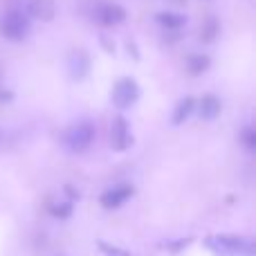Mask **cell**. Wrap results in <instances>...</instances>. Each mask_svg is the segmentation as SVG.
I'll return each mask as SVG.
<instances>
[{
  "label": "cell",
  "mask_w": 256,
  "mask_h": 256,
  "mask_svg": "<svg viewBox=\"0 0 256 256\" xmlns=\"http://www.w3.org/2000/svg\"><path fill=\"white\" fill-rule=\"evenodd\" d=\"M207 245L218 256H236L252 252V243L248 238H240V236H214L207 240Z\"/></svg>",
  "instance_id": "1"
},
{
  "label": "cell",
  "mask_w": 256,
  "mask_h": 256,
  "mask_svg": "<svg viewBox=\"0 0 256 256\" xmlns=\"http://www.w3.org/2000/svg\"><path fill=\"white\" fill-rule=\"evenodd\" d=\"M30 32V18L20 12H9L0 20V34L9 40H22Z\"/></svg>",
  "instance_id": "2"
},
{
  "label": "cell",
  "mask_w": 256,
  "mask_h": 256,
  "mask_svg": "<svg viewBox=\"0 0 256 256\" xmlns=\"http://www.w3.org/2000/svg\"><path fill=\"white\" fill-rule=\"evenodd\" d=\"M92 140H94V128L90 124H86V122L84 124H74L72 128H68L66 137H63L66 146L72 150V153H84V150L92 144Z\"/></svg>",
  "instance_id": "3"
},
{
  "label": "cell",
  "mask_w": 256,
  "mask_h": 256,
  "mask_svg": "<svg viewBox=\"0 0 256 256\" xmlns=\"http://www.w3.org/2000/svg\"><path fill=\"white\" fill-rule=\"evenodd\" d=\"M92 18L99 25H106V27L120 25L126 18V9L120 7L117 2H106V0H102V2H97L92 7Z\"/></svg>",
  "instance_id": "4"
},
{
  "label": "cell",
  "mask_w": 256,
  "mask_h": 256,
  "mask_svg": "<svg viewBox=\"0 0 256 256\" xmlns=\"http://www.w3.org/2000/svg\"><path fill=\"white\" fill-rule=\"evenodd\" d=\"M137 99H140V88H137V84L130 76H124V79H120L115 84V88H112V104L117 108H130Z\"/></svg>",
  "instance_id": "5"
},
{
  "label": "cell",
  "mask_w": 256,
  "mask_h": 256,
  "mask_svg": "<svg viewBox=\"0 0 256 256\" xmlns=\"http://www.w3.org/2000/svg\"><path fill=\"white\" fill-rule=\"evenodd\" d=\"M130 130H128V122L124 117H115L110 126V144L115 150H126L130 146Z\"/></svg>",
  "instance_id": "6"
},
{
  "label": "cell",
  "mask_w": 256,
  "mask_h": 256,
  "mask_svg": "<svg viewBox=\"0 0 256 256\" xmlns=\"http://www.w3.org/2000/svg\"><path fill=\"white\" fill-rule=\"evenodd\" d=\"M132 196V186L128 184H120V186H112V189H108L106 194L102 196V204L106 209H115V207H122V204L126 202L128 198Z\"/></svg>",
  "instance_id": "7"
},
{
  "label": "cell",
  "mask_w": 256,
  "mask_h": 256,
  "mask_svg": "<svg viewBox=\"0 0 256 256\" xmlns=\"http://www.w3.org/2000/svg\"><path fill=\"white\" fill-rule=\"evenodd\" d=\"M90 70V58L86 56L84 52H74L70 56V74L74 79H84Z\"/></svg>",
  "instance_id": "8"
},
{
  "label": "cell",
  "mask_w": 256,
  "mask_h": 256,
  "mask_svg": "<svg viewBox=\"0 0 256 256\" xmlns=\"http://www.w3.org/2000/svg\"><path fill=\"white\" fill-rule=\"evenodd\" d=\"M220 115V99L214 94H204L200 102V117L202 120H216Z\"/></svg>",
  "instance_id": "9"
},
{
  "label": "cell",
  "mask_w": 256,
  "mask_h": 256,
  "mask_svg": "<svg viewBox=\"0 0 256 256\" xmlns=\"http://www.w3.org/2000/svg\"><path fill=\"white\" fill-rule=\"evenodd\" d=\"M30 14L36 18H43V20H52L54 18V2L52 0H32Z\"/></svg>",
  "instance_id": "10"
},
{
  "label": "cell",
  "mask_w": 256,
  "mask_h": 256,
  "mask_svg": "<svg viewBox=\"0 0 256 256\" xmlns=\"http://www.w3.org/2000/svg\"><path fill=\"white\" fill-rule=\"evenodd\" d=\"M196 108V102L191 97H184L180 104L176 106V112H173V124H182V122L189 120V115L194 112Z\"/></svg>",
  "instance_id": "11"
},
{
  "label": "cell",
  "mask_w": 256,
  "mask_h": 256,
  "mask_svg": "<svg viewBox=\"0 0 256 256\" xmlns=\"http://www.w3.org/2000/svg\"><path fill=\"white\" fill-rule=\"evenodd\" d=\"M158 22L164 27H168V30H178V27L184 25V16L171 14V12H162V14H158Z\"/></svg>",
  "instance_id": "12"
},
{
  "label": "cell",
  "mask_w": 256,
  "mask_h": 256,
  "mask_svg": "<svg viewBox=\"0 0 256 256\" xmlns=\"http://www.w3.org/2000/svg\"><path fill=\"white\" fill-rule=\"evenodd\" d=\"M209 56H204V54H196V56L189 58V70L191 74H200V72H204L209 68Z\"/></svg>",
  "instance_id": "13"
},
{
  "label": "cell",
  "mask_w": 256,
  "mask_h": 256,
  "mask_svg": "<svg viewBox=\"0 0 256 256\" xmlns=\"http://www.w3.org/2000/svg\"><path fill=\"white\" fill-rule=\"evenodd\" d=\"M243 144L248 146L250 150H254V148H256V132H254V128H252V126L243 128Z\"/></svg>",
  "instance_id": "14"
},
{
  "label": "cell",
  "mask_w": 256,
  "mask_h": 256,
  "mask_svg": "<svg viewBox=\"0 0 256 256\" xmlns=\"http://www.w3.org/2000/svg\"><path fill=\"white\" fill-rule=\"evenodd\" d=\"M102 250L106 252L108 256H130L126 252V250H117V248H110V245H106V243H102Z\"/></svg>",
  "instance_id": "15"
},
{
  "label": "cell",
  "mask_w": 256,
  "mask_h": 256,
  "mask_svg": "<svg viewBox=\"0 0 256 256\" xmlns=\"http://www.w3.org/2000/svg\"><path fill=\"white\" fill-rule=\"evenodd\" d=\"M70 204H66V202H63V207H52V212L54 214H56V216H61V218H66L68 216V214H70Z\"/></svg>",
  "instance_id": "16"
}]
</instances>
